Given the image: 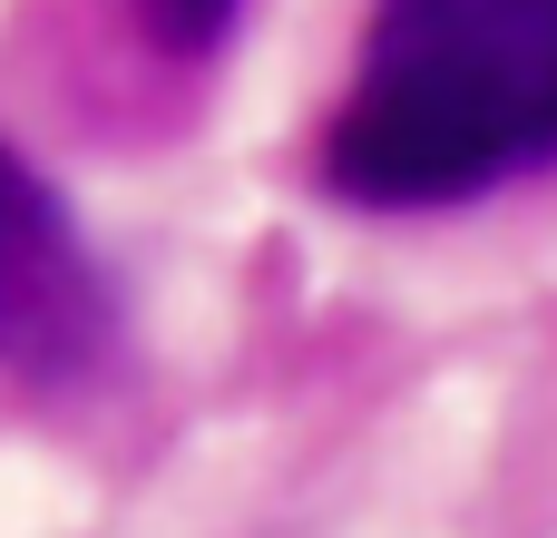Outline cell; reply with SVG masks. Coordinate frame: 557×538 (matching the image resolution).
Instances as JSON below:
<instances>
[{
	"label": "cell",
	"mask_w": 557,
	"mask_h": 538,
	"mask_svg": "<svg viewBox=\"0 0 557 538\" xmlns=\"http://www.w3.org/2000/svg\"><path fill=\"white\" fill-rule=\"evenodd\" d=\"M529 167H557V0H382L323 186L401 216L470 206Z\"/></svg>",
	"instance_id": "cell-1"
},
{
	"label": "cell",
	"mask_w": 557,
	"mask_h": 538,
	"mask_svg": "<svg viewBox=\"0 0 557 538\" xmlns=\"http://www.w3.org/2000/svg\"><path fill=\"white\" fill-rule=\"evenodd\" d=\"M137 10H147L176 49H215V39L235 29V10H245V0H137Z\"/></svg>",
	"instance_id": "cell-3"
},
{
	"label": "cell",
	"mask_w": 557,
	"mask_h": 538,
	"mask_svg": "<svg viewBox=\"0 0 557 538\" xmlns=\"http://www.w3.org/2000/svg\"><path fill=\"white\" fill-rule=\"evenodd\" d=\"M98 353H108V284L49 176L20 147H0V372L69 382Z\"/></svg>",
	"instance_id": "cell-2"
}]
</instances>
